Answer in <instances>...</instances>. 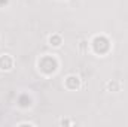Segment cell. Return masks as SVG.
Wrapping results in <instances>:
<instances>
[{
	"mask_svg": "<svg viewBox=\"0 0 128 127\" xmlns=\"http://www.w3.org/2000/svg\"><path fill=\"white\" fill-rule=\"evenodd\" d=\"M0 67L2 69H10L12 67V58L9 55H2L0 57Z\"/></svg>",
	"mask_w": 128,
	"mask_h": 127,
	"instance_id": "2",
	"label": "cell"
},
{
	"mask_svg": "<svg viewBox=\"0 0 128 127\" xmlns=\"http://www.w3.org/2000/svg\"><path fill=\"white\" fill-rule=\"evenodd\" d=\"M51 40H54V42H55V43H54L55 46H58V45H60V42H61V40H60V37H54V39L51 37Z\"/></svg>",
	"mask_w": 128,
	"mask_h": 127,
	"instance_id": "3",
	"label": "cell"
},
{
	"mask_svg": "<svg viewBox=\"0 0 128 127\" xmlns=\"http://www.w3.org/2000/svg\"><path fill=\"white\" fill-rule=\"evenodd\" d=\"M101 46H104L106 49H109V42L104 37H97L96 40H94V48H96L97 52H101Z\"/></svg>",
	"mask_w": 128,
	"mask_h": 127,
	"instance_id": "1",
	"label": "cell"
}]
</instances>
